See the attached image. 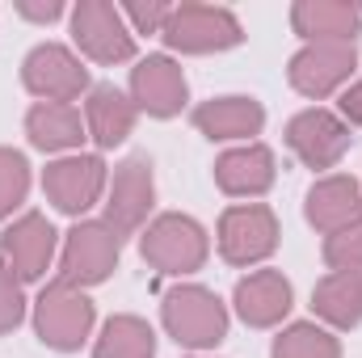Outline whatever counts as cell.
Returning <instances> with one entry per match:
<instances>
[{
	"instance_id": "6da1fadb",
	"label": "cell",
	"mask_w": 362,
	"mask_h": 358,
	"mask_svg": "<svg viewBox=\"0 0 362 358\" xmlns=\"http://www.w3.org/2000/svg\"><path fill=\"white\" fill-rule=\"evenodd\" d=\"M160 316H165V329L177 346L189 350H206V346H219L228 337V308L215 291L206 287H173L160 304Z\"/></svg>"
},
{
	"instance_id": "7a4b0ae2",
	"label": "cell",
	"mask_w": 362,
	"mask_h": 358,
	"mask_svg": "<svg viewBox=\"0 0 362 358\" xmlns=\"http://www.w3.org/2000/svg\"><path fill=\"white\" fill-rule=\"evenodd\" d=\"M34 329L51 350H81L93 329V299L81 287L55 278L51 287H42L34 304Z\"/></svg>"
},
{
	"instance_id": "3957f363",
	"label": "cell",
	"mask_w": 362,
	"mask_h": 358,
	"mask_svg": "<svg viewBox=\"0 0 362 358\" xmlns=\"http://www.w3.org/2000/svg\"><path fill=\"white\" fill-rule=\"evenodd\" d=\"M165 42L185 55H206V51H228L245 38L240 21L223 4H177L165 21Z\"/></svg>"
},
{
	"instance_id": "277c9868",
	"label": "cell",
	"mask_w": 362,
	"mask_h": 358,
	"mask_svg": "<svg viewBox=\"0 0 362 358\" xmlns=\"http://www.w3.org/2000/svg\"><path fill=\"white\" fill-rule=\"evenodd\" d=\"M118 253H122V236L105 219H85L64 241L59 278L72 282V287H81V291L93 287V282H105L114 274V266H118Z\"/></svg>"
},
{
	"instance_id": "5b68a950",
	"label": "cell",
	"mask_w": 362,
	"mask_h": 358,
	"mask_svg": "<svg viewBox=\"0 0 362 358\" xmlns=\"http://www.w3.org/2000/svg\"><path fill=\"white\" fill-rule=\"evenodd\" d=\"M139 253L160 274H194L206 262V232L189 215H160V219L148 224V232L139 241Z\"/></svg>"
},
{
	"instance_id": "8992f818",
	"label": "cell",
	"mask_w": 362,
	"mask_h": 358,
	"mask_svg": "<svg viewBox=\"0 0 362 358\" xmlns=\"http://www.w3.org/2000/svg\"><path fill=\"white\" fill-rule=\"evenodd\" d=\"M72 38L97 64H122L135 55V34L122 8L110 0H81L72 8Z\"/></svg>"
},
{
	"instance_id": "52a82bcc",
	"label": "cell",
	"mask_w": 362,
	"mask_h": 358,
	"mask_svg": "<svg viewBox=\"0 0 362 358\" xmlns=\"http://www.w3.org/2000/svg\"><path fill=\"white\" fill-rule=\"evenodd\" d=\"M278 249V219L270 207L262 202H245L223 211L219 219V253L232 266H257Z\"/></svg>"
},
{
	"instance_id": "ba28073f",
	"label": "cell",
	"mask_w": 362,
	"mask_h": 358,
	"mask_svg": "<svg viewBox=\"0 0 362 358\" xmlns=\"http://www.w3.org/2000/svg\"><path fill=\"white\" fill-rule=\"evenodd\" d=\"M152 202H156L152 161H148V156H127V161L114 169L110 194H105V224H110L118 236H131V232L144 228Z\"/></svg>"
},
{
	"instance_id": "9c48e42d",
	"label": "cell",
	"mask_w": 362,
	"mask_h": 358,
	"mask_svg": "<svg viewBox=\"0 0 362 358\" xmlns=\"http://www.w3.org/2000/svg\"><path fill=\"white\" fill-rule=\"evenodd\" d=\"M286 144L308 169H333L350 148V122L333 110H303L286 122Z\"/></svg>"
},
{
	"instance_id": "30bf717a",
	"label": "cell",
	"mask_w": 362,
	"mask_h": 358,
	"mask_svg": "<svg viewBox=\"0 0 362 358\" xmlns=\"http://www.w3.org/2000/svg\"><path fill=\"white\" fill-rule=\"evenodd\" d=\"M358 68V47L354 42H308L291 59V85L303 97H329L337 93Z\"/></svg>"
},
{
	"instance_id": "8fae6325",
	"label": "cell",
	"mask_w": 362,
	"mask_h": 358,
	"mask_svg": "<svg viewBox=\"0 0 362 358\" xmlns=\"http://www.w3.org/2000/svg\"><path fill=\"white\" fill-rule=\"evenodd\" d=\"M21 81L25 89L42 101H72L89 89V68L59 42H42L25 55L21 64Z\"/></svg>"
},
{
	"instance_id": "7c38bea8",
	"label": "cell",
	"mask_w": 362,
	"mask_h": 358,
	"mask_svg": "<svg viewBox=\"0 0 362 358\" xmlns=\"http://www.w3.org/2000/svg\"><path fill=\"white\" fill-rule=\"evenodd\" d=\"M42 190L59 211L85 215L105 194V161L101 156H59L55 165H47Z\"/></svg>"
},
{
	"instance_id": "4fadbf2b",
	"label": "cell",
	"mask_w": 362,
	"mask_h": 358,
	"mask_svg": "<svg viewBox=\"0 0 362 358\" xmlns=\"http://www.w3.org/2000/svg\"><path fill=\"white\" fill-rule=\"evenodd\" d=\"M51 258H55V228L47 224V215L25 211L21 219H13L0 232V262L13 270L21 282L42 278L47 266H51Z\"/></svg>"
},
{
	"instance_id": "5bb4252c",
	"label": "cell",
	"mask_w": 362,
	"mask_h": 358,
	"mask_svg": "<svg viewBox=\"0 0 362 358\" xmlns=\"http://www.w3.org/2000/svg\"><path fill=\"white\" fill-rule=\"evenodd\" d=\"M185 97H189L185 72L169 55H148V59L135 64V72H131V101H135V110H148L152 118H173V114H181Z\"/></svg>"
},
{
	"instance_id": "9a60e30c",
	"label": "cell",
	"mask_w": 362,
	"mask_h": 358,
	"mask_svg": "<svg viewBox=\"0 0 362 358\" xmlns=\"http://www.w3.org/2000/svg\"><path fill=\"white\" fill-rule=\"evenodd\" d=\"M308 224L312 228H320L325 236H337V232H346V228H354L362 224V190L354 178H341V173H333V178H320L312 190H308Z\"/></svg>"
},
{
	"instance_id": "2e32d148",
	"label": "cell",
	"mask_w": 362,
	"mask_h": 358,
	"mask_svg": "<svg viewBox=\"0 0 362 358\" xmlns=\"http://www.w3.org/2000/svg\"><path fill=\"white\" fill-rule=\"evenodd\" d=\"M236 312H240V321L245 325H253V329H270L278 325L286 312H291V282L282 278V270H253L249 278H240L236 282Z\"/></svg>"
},
{
	"instance_id": "e0dca14e",
	"label": "cell",
	"mask_w": 362,
	"mask_h": 358,
	"mask_svg": "<svg viewBox=\"0 0 362 358\" xmlns=\"http://www.w3.org/2000/svg\"><path fill=\"white\" fill-rule=\"evenodd\" d=\"M274 178H278V169H274V152L266 144H245L215 161V181L232 198H257L274 185Z\"/></svg>"
},
{
	"instance_id": "ac0fdd59",
	"label": "cell",
	"mask_w": 362,
	"mask_h": 358,
	"mask_svg": "<svg viewBox=\"0 0 362 358\" xmlns=\"http://www.w3.org/2000/svg\"><path fill=\"white\" fill-rule=\"evenodd\" d=\"M194 127L206 139H249L266 127V110L257 97H215L194 110Z\"/></svg>"
},
{
	"instance_id": "d6986e66",
	"label": "cell",
	"mask_w": 362,
	"mask_h": 358,
	"mask_svg": "<svg viewBox=\"0 0 362 358\" xmlns=\"http://www.w3.org/2000/svg\"><path fill=\"white\" fill-rule=\"evenodd\" d=\"M362 21V8L346 0H299L291 8V25L308 42H354Z\"/></svg>"
},
{
	"instance_id": "ffe728a7",
	"label": "cell",
	"mask_w": 362,
	"mask_h": 358,
	"mask_svg": "<svg viewBox=\"0 0 362 358\" xmlns=\"http://www.w3.org/2000/svg\"><path fill=\"white\" fill-rule=\"evenodd\" d=\"M25 135L42 152H68V148H81L85 122H81V110L68 101H38L25 114Z\"/></svg>"
},
{
	"instance_id": "44dd1931",
	"label": "cell",
	"mask_w": 362,
	"mask_h": 358,
	"mask_svg": "<svg viewBox=\"0 0 362 358\" xmlns=\"http://www.w3.org/2000/svg\"><path fill=\"white\" fill-rule=\"evenodd\" d=\"M85 122L97 148H118L135 127V101L114 85H93L85 101Z\"/></svg>"
},
{
	"instance_id": "7402d4cb",
	"label": "cell",
	"mask_w": 362,
	"mask_h": 358,
	"mask_svg": "<svg viewBox=\"0 0 362 358\" xmlns=\"http://www.w3.org/2000/svg\"><path fill=\"white\" fill-rule=\"evenodd\" d=\"M312 308L333 329H354L362 321V274L333 270L329 278H320L316 291H312Z\"/></svg>"
},
{
	"instance_id": "603a6c76",
	"label": "cell",
	"mask_w": 362,
	"mask_h": 358,
	"mask_svg": "<svg viewBox=\"0 0 362 358\" xmlns=\"http://www.w3.org/2000/svg\"><path fill=\"white\" fill-rule=\"evenodd\" d=\"M93 358H156V333L139 316H110Z\"/></svg>"
},
{
	"instance_id": "cb8c5ba5",
	"label": "cell",
	"mask_w": 362,
	"mask_h": 358,
	"mask_svg": "<svg viewBox=\"0 0 362 358\" xmlns=\"http://www.w3.org/2000/svg\"><path fill=\"white\" fill-rule=\"evenodd\" d=\"M274 358H341V346L329 329L312 325V321H299L291 329H282L274 337Z\"/></svg>"
},
{
	"instance_id": "d4e9b609",
	"label": "cell",
	"mask_w": 362,
	"mask_h": 358,
	"mask_svg": "<svg viewBox=\"0 0 362 358\" xmlns=\"http://www.w3.org/2000/svg\"><path fill=\"white\" fill-rule=\"evenodd\" d=\"M25 190H30V165H25V156L13 152V148H0V219L13 215L25 202Z\"/></svg>"
},
{
	"instance_id": "484cf974",
	"label": "cell",
	"mask_w": 362,
	"mask_h": 358,
	"mask_svg": "<svg viewBox=\"0 0 362 358\" xmlns=\"http://www.w3.org/2000/svg\"><path fill=\"white\" fill-rule=\"evenodd\" d=\"M325 262L333 270L362 274V224H354V228H346V232H337V236L325 241Z\"/></svg>"
},
{
	"instance_id": "4316f807",
	"label": "cell",
	"mask_w": 362,
	"mask_h": 358,
	"mask_svg": "<svg viewBox=\"0 0 362 358\" xmlns=\"http://www.w3.org/2000/svg\"><path fill=\"white\" fill-rule=\"evenodd\" d=\"M25 316V291H21V278L0 262V333L17 329Z\"/></svg>"
},
{
	"instance_id": "83f0119b",
	"label": "cell",
	"mask_w": 362,
	"mask_h": 358,
	"mask_svg": "<svg viewBox=\"0 0 362 358\" xmlns=\"http://www.w3.org/2000/svg\"><path fill=\"white\" fill-rule=\"evenodd\" d=\"M169 13H173V4H160V0L127 4V8H122V17H127L131 34H160V30H165V21H169Z\"/></svg>"
},
{
	"instance_id": "f1b7e54d",
	"label": "cell",
	"mask_w": 362,
	"mask_h": 358,
	"mask_svg": "<svg viewBox=\"0 0 362 358\" xmlns=\"http://www.w3.org/2000/svg\"><path fill=\"white\" fill-rule=\"evenodd\" d=\"M341 118L354 122V127H362V81H354L350 89L341 93Z\"/></svg>"
},
{
	"instance_id": "f546056e",
	"label": "cell",
	"mask_w": 362,
	"mask_h": 358,
	"mask_svg": "<svg viewBox=\"0 0 362 358\" xmlns=\"http://www.w3.org/2000/svg\"><path fill=\"white\" fill-rule=\"evenodd\" d=\"M17 13L30 17V21H55V17L64 13V4H59V0H47V4H30V0H21Z\"/></svg>"
}]
</instances>
